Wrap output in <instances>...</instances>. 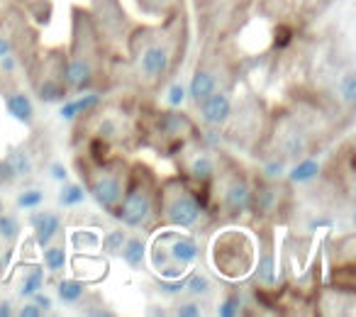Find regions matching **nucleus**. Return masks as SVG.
Listing matches in <instances>:
<instances>
[{
    "instance_id": "obj_1",
    "label": "nucleus",
    "mask_w": 356,
    "mask_h": 317,
    "mask_svg": "<svg viewBox=\"0 0 356 317\" xmlns=\"http://www.w3.org/2000/svg\"><path fill=\"white\" fill-rule=\"evenodd\" d=\"M213 268L227 281H242L254 271V242L242 229H225L213 239Z\"/></svg>"
},
{
    "instance_id": "obj_2",
    "label": "nucleus",
    "mask_w": 356,
    "mask_h": 317,
    "mask_svg": "<svg viewBox=\"0 0 356 317\" xmlns=\"http://www.w3.org/2000/svg\"><path fill=\"white\" fill-rule=\"evenodd\" d=\"M198 259V244L181 232H163L152 249V263L163 278H178Z\"/></svg>"
},
{
    "instance_id": "obj_3",
    "label": "nucleus",
    "mask_w": 356,
    "mask_h": 317,
    "mask_svg": "<svg viewBox=\"0 0 356 317\" xmlns=\"http://www.w3.org/2000/svg\"><path fill=\"white\" fill-rule=\"evenodd\" d=\"M200 200L184 184H168L163 190V218L173 227H193L200 218Z\"/></svg>"
},
{
    "instance_id": "obj_4",
    "label": "nucleus",
    "mask_w": 356,
    "mask_h": 317,
    "mask_svg": "<svg viewBox=\"0 0 356 317\" xmlns=\"http://www.w3.org/2000/svg\"><path fill=\"white\" fill-rule=\"evenodd\" d=\"M120 210H115L120 220H122L127 227H139L152 218L154 210V200H152V190L147 186H134L127 193V198L120 200Z\"/></svg>"
},
{
    "instance_id": "obj_5",
    "label": "nucleus",
    "mask_w": 356,
    "mask_h": 317,
    "mask_svg": "<svg viewBox=\"0 0 356 317\" xmlns=\"http://www.w3.org/2000/svg\"><path fill=\"white\" fill-rule=\"evenodd\" d=\"M90 190H93V198L98 200V205H103L105 210H115L122 200V176L118 171H100V174H95Z\"/></svg>"
},
{
    "instance_id": "obj_6",
    "label": "nucleus",
    "mask_w": 356,
    "mask_h": 317,
    "mask_svg": "<svg viewBox=\"0 0 356 317\" xmlns=\"http://www.w3.org/2000/svg\"><path fill=\"white\" fill-rule=\"evenodd\" d=\"M198 105H200L203 120L208 124H215V127L225 124L229 120V115H232V98H229L227 93H220V90H215L213 95H208V98Z\"/></svg>"
},
{
    "instance_id": "obj_7",
    "label": "nucleus",
    "mask_w": 356,
    "mask_h": 317,
    "mask_svg": "<svg viewBox=\"0 0 356 317\" xmlns=\"http://www.w3.org/2000/svg\"><path fill=\"white\" fill-rule=\"evenodd\" d=\"M168 64H171V54H168L166 47L152 44V47H147V49H144V56H142V74L147 76L149 81L161 79V76L168 71Z\"/></svg>"
},
{
    "instance_id": "obj_8",
    "label": "nucleus",
    "mask_w": 356,
    "mask_h": 317,
    "mask_svg": "<svg viewBox=\"0 0 356 317\" xmlns=\"http://www.w3.org/2000/svg\"><path fill=\"white\" fill-rule=\"evenodd\" d=\"M30 225L35 227V239L40 247H47L51 244V239L59 234V227H61V218L51 210H42V213H35L30 218Z\"/></svg>"
},
{
    "instance_id": "obj_9",
    "label": "nucleus",
    "mask_w": 356,
    "mask_h": 317,
    "mask_svg": "<svg viewBox=\"0 0 356 317\" xmlns=\"http://www.w3.org/2000/svg\"><path fill=\"white\" fill-rule=\"evenodd\" d=\"M252 195H254V190L247 181L234 179L232 184L227 186V190H225V208L234 215L244 213L247 208H252Z\"/></svg>"
},
{
    "instance_id": "obj_10",
    "label": "nucleus",
    "mask_w": 356,
    "mask_h": 317,
    "mask_svg": "<svg viewBox=\"0 0 356 317\" xmlns=\"http://www.w3.org/2000/svg\"><path fill=\"white\" fill-rule=\"evenodd\" d=\"M66 83L71 86V88H88L90 86V79H93V66L88 64V59H83V56H74V59L69 61V66H66Z\"/></svg>"
},
{
    "instance_id": "obj_11",
    "label": "nucleus",
    "mask_w": 356,
    "mask_h": 317,
    "mask_svg": "<svg viewBox=\"0 0 356 317\" xmlns=\"http://www.w3.org/2000/svg\"><path fill=\"white\" fill-rule=\"evenodd\" d=\"M254 271H257V281L261 286H273V281H276V259H273L271 242H264L259 261H254Z\"/></svg>"
},
{
    "instance_id": "obj_12",
    "label": "nucleus",
    "mask_w": 356,
    "mask_h": 317,
    "mask_svg": "<svg viewBox=\"0 0 356 317\" xmlns=\"http://www.w3.org/2000/svg\"><path fill=\"white\" fill-rule=\"evenodd\" d=\"M191 98L195 100V103H203L208 95H213L215 90H218V79H215L210 71L205 69H198L193 74V81H191Z\"/></svg>"
},
{
    "instance_id": "obj_13",
    "label": "nucleus",
    "mask_w": 356,
    "mask_h": 317,
    "mask_svg": "<svg viewBox=\"0 0 356 317\" xmlns=\"http://www.w3.org/2000/svg\"><path fill=\"white\" fill-rule=\"evenodd\" d=\"M8 110H10V115L15 120H20V122L30 124L32 117H35V108H32V100L27 98L25 93H15L8 98Z\"/></svg>"
},
{
    "instance_id": "obj_14",
    "label": "nucleus",
    "mask_w": 356,
    "mask_h": 317,
    "mask_svg": "<svg viewBox=\"0 0 356 317\" xmlns=\"http://www.w3.org/2000/svg\"><path fill=\"white\" fill-rule=\"evenodd\" d=\"M120 257L129 263L132 268H139L142 266V259H144V242L142 239H124L122 249H120Z\"/></svg>"
},
{
    "instance_id": "obj_15",
    "label": "nucleus",
    "mask_w": 356,
    "mask_h": 317,
    "mask_svg": "<svg viewBox=\"0 0 356 317\" xmlns=\"http://www.w3.org/2000/svg\"><path fill=\"white\" fill-rule=\"evenodd\" d=\"M98 103H100V98L98 95H83V98H79V100H74V103H66L64 108H61V117L64 120H74L79 113H86V110H93V108H98Z\"/></svg>"
},
{
    "instance_id": "obj_16",
    "label": "nucleus",
    "mask_w": 356,
    "mask_h": 317,
    "mask_svg": "<svg viewBox=\"0 0 356 317\" xmlns=\"http://www.w3.org/2000/svg\"><path fill=\"white\" fill-rule=\"evenodd\" d=\"M191 174H193V179H195V181H200V184H208V181L215 176V164H213V158L205 156V154L195 156L193 161H191Z\"/></svg>"
},
{
    "instance_id": "obj_17",
    "label": "nucleus",
    "mask_w": 356,
    "mask_h": 317,
    "mask_svg": "<svg viewBox=\"0 0 356 317\" xmlns=\"http://www.w3.org/2000/svg\"><path fill=\"white\" fill-rule=\"evenodd\" d=\"M320 174V164L312 161V158H305V161H298V166L291 171V181L293 184H305V181H312Z\"/></svg>"
},
{
    "instance_id": "obj_18",
    "label": "nucleus",
    "mask_w": 356,
    "mask_h": 317,
    "mask_svg": "<svg viewBox=\"0 0 356 317\" xmlns=\"http://www.w3.org/2000/svg\"><path fill=\"white\" fill-rule=\"evenodd\" d=\"M86 293V283L83 281H76V278H69V281H61L59 283V298L64 302H79Z\"/></svg>"
},
{
    "instance_id": "obj_19",
    "label": "nucleus",
    "mask_w": 356,
    "mask_h": 317,
    "mask_svg": "<svg viewBox=\"0 0 356 317\" xmlns=\"http://www.w3.org/2000/svg\"><path fill=\"white\" fill-rule=\"evenodd\" d=\"M305 147H307V139L300 129H291L288 137L283 139V152H286L288 156H298V154L305 152Z\"/></svg>"
},
{
    "instance_id": "obj_20",
    "label": "nucleus",
    "mask_w": 356,
    "mask_h": 317,
    "mask_svg": "<svg viewBox=\"0 0 356 317\" xmlns=\"http://www.w3.org/2000/svg\"><path fill=\"white\" fill-rule=\"evenodd\" d=\"M42 286H44V271H42L40 266H35V268H30V273H27L25 281H22L20 293L27 298V295H32V293L40 291Z\"/></svg>"
},
{
    "instance_id": "obj_21",
    "label": "nucleus",
    "mask_w": 356,
    "mask_h": 317,
    "mask_svg": "<svg viewBox=\"0 0 356 317\" xmlns=\"http://www.w3.org/2000/svg\"><path fill=\"white\" fill-rule=\"evenodd\" d=\"M44 261H47V268H49V271H61V268L66 266V249L64 247H49V244H47Z\"/></svg>"
},
{
    "instance_id": "obj_22",
    "label": "nucleus",
    "mask_w": 356,
    "mask_h": 317,
    "mask_svg": "<svg viewBox=\"0 0 356 317\" xmlns=\"http://www.w3.org/2000/svg\"><path fill=\"white\" fill-rule=\"evenodd\" d=\"M20 237V225L13 215H3L0 213V239H6L8 244H13Z\"/></svg>"
},
{
    "instance_id": "obj_23",
    "label": "nucleus",
    "mask_w": 356,
    "mask_h": 317,
    "mask_svg": "<svg viewBox=\"0 0 356 317\" xmlns=\"http://www.w3.org/2000/svg\"><path fill=\"white\" fill-rule=\"evenodd\" d=\"M210 278L203 276V273H193V276L186 278V291L191 293V295H208L210 293Z\"/></svg>"
},
{
    "instance_id": "obj_24",
    "label": "nucleus",
    "mask_w": 356,
    "mask_h": 317,
    "mask_svg": "<svg viewBox=\"0 0 356 317\" xmlns=\"http://www.w3.org/2000/svg\"><path fill=\"white\" fill-rule=\"evenodd\" d=\"M83 198H86V193H83L81 186H64L61 193H59L61 205H66V208H74V205L83 203Z\"/></svg>"
},
{
    "instance_id": "obj_25",
    "label": "nucleus",
    "mask_w": 356,
    "mask_h": 317,
    "mask_svg": "<svg viewBox=\"0 0 356 317\" xmlns=\"http://www.w3.org/2000/svg\"><path fill=\"white\" fill-rule=\"evenodd\" d=\"M8 161H10L13 169H15L17 179H20V176L32 174V161H30V156H27L25 152H13L10 156H8Z\"/></svg>"
},
{
    "instance_id": "obj_26",
    "label": "nucleus",
    "mask_w": 356,
    "mask_h": 317,
    "mask_svg": "<svg viewBox=\"0 0 356 317\" xmlns=\"http://www.w3.org/2000/svg\"><path fill=\"white\" fill-rule=\"evenodd\" d=\"M71 242H74V247H79V249H95L100 244V239H98V234H95V232L79 229V232L71 234Z\"/></svg>"
},
{
    "instance_id": "obj_27",
    "label": "nucleus",
    "mask_w": 356,
    "mask_h": 317,
    "mask_svg": "<svg viewBox=\"0 0 356 317\" xmlns=\"http://www.w3.org/2000/svg\"><path fill=\"white\" fill-rule=\"evenodd\" d=\"M124 232L122 229H113V232L108 234V237L103 239V252L110 254V257H115V254H120V249H122L124 244Z\"/></svg>"
},
{
    "instance_id": "obj_28",
    "label": "nucleus",
    "mask_w": 356,
    "mask_h": 317,
    "mask_svg": "<svg viewBox=\"0 0 356 317\" xmlns=\"http://www.w3.org/2000/svg\"><path fill=\"white\" fill-rule=\"evenodd\" d=\"M64 86H56V83H42V88H40V98L44 100V103H56V100H61L64 98Z\"/></svg>"
},
{
    "instance_id": "obj_29",
    "label": "nucleus",
    "mask_w": 356,
    "mask_h": 317,
    "mask_svg": "<svg viewBox=\"0 0 356 317\" xmlns=\"http://www.w3.org/2000/svg\"><path fill=\"white\" fill-rule=\"evenodd\" d=\"M239 312H242V298L239 295L225 298V302L218 307V315H222V317H237Z\"/></svg>"
},
{
    "instance_id": "obj_30",
    "label": "nucleus",
    "mask_w": 356,
    "mask_h": 317,
    "mask_svg": "<svg viewBox=\"0 0 356 317\" xmlns=\"http://www.w3.org/2000/svg\"><path fill=\"white\" fill-rule=\"evenodd\" d=\"M341 98L346 100V105L356 103V76L354 74H346L344 81H341Z\"/></svg>"
},
{
    "instance_id": "obj_31",
    "label": "nucleus",
    "mask_w": 356,
    "mask_h": 317,
    "mask_svg": "<svg viewBox=\"0 0 356 317\" xmlns=\"http://www.w3.org/2000/svg\"><path fill=\"white\" fill-rule=\"evenodd\" d=\"M44 200V195L40 190H25V193L17 198V205L20 208H40V203Z\"/></svg>"
},
{
    "instance_id": "obj_32",
    "label": "nucleus",
    "mask_w": 356,
    "mask_h": 317,
    "mask_svg": "<svg viewBox=\"0 0 356 317\" xmlns=\"http://www.w3.org/2000/svg\"><path fill=\"white\" fill-rule=\"evenodd\" d=\"M159 291L166 293V295H176V293L186 291V278H168V281H163L161 286H159Z\"/></svg>"
},
{
    "instance_id": "obj_33",
    "label": "nucleus",
    "mask_w": 356,
    "mask_h": 317,
    "mask_svg": "<svg viewBox=\"0 0 356 317\" xmlns=\"http://www.w3.org/2000/svg\"><path fill=\"white\" fill-rule=\"evenodd\" d=\"M173 312L181 317H200L203 315V307H200L198 302H181Z\"/></svg>"
},
{
    "instance_id": "obj_34",
    "label": "nucleus",
    "mask_w": 356,
    "mask_h": 317,
    "mask_svg": "<svg viewBox=\"0 0 356 317\" xmlns=\"http://www.w3.org/2000/svg\"><path fill=\"white\" fill-rule=\"evenodd\" d=\"M17 179V174H15V169H13V164L10 161H0V184H10V181H15Z\"/></svg>"
},
{
    "instance_id": "obj_35",
    "label": "nucleus",
    "mask_w": 356,
    "mask_h": 317,
    "mask_svg": "<svg viewBox=\"0 0 356 317\" xmlns=\"http://www.w3.org/2000/svg\"><path fill=\"white\" fill-rule=\"evenodd\" d=\"M184 98H186L184 86H171V90H168V103H171L173 108H178V105L184 103Z\"/></svg>"
},
{
    "instance_id": "obj_36",
    "label": "nucleus",
    "mask_w": 356,
    "mask_h": 317,
    "mask_svg": "<svg viewBox=\"0 0 356 317\" xmlns=\"http://www.w3.org/2000/svg\"><path fill=\"white\" fill-rule=\"evenodd\" d=\"M115 134H118V124H115L113 120H103V122H100V137L110 139V137H115Z\"/></svg>"
},
{
    "instance_id": "obj_37",
    "label": "nucleus",
    "mask_w": 356,
    "mask_h": 317,
    "mask_svg": "<svg viewBox=\"0 0 356 317\" xmlns=\"http://www.w3.org/2000/svg\"><path fill=\"white\" fill-rule=\"evenodd\" d=\"M42 312H44V310H42L40 305H25V307L20 310V315H22V317H40Z\"/></svg>"
},
{
    "instance_id": "obj_38",
    "label": "nucleus",
    "mask_w": 356,
    "mask_h": 317,
    "mask_svg": "<svg viewBox=\"0 0 356 317\" xmlns=\"http://www.w3.org/2000/svg\"><path fill=\"white\" fill-rule=\"evenodd\" d=\"M32 295H35V305H40L42 310H49V307H51V300L47 295H40V291L32 293Z\"/></svg>"
},
{
    "instance_id": "obj_39",
    "label": "nucleus",
    "mask_w": 356,
    "mask_h": 317,
    "mask_svg": "<svg viewBox=\"0 0 356 317\" xmlns=\"http://www.w3.org/2000/svg\"><path fill=\"white\" fill-rule=\"evenodd\" d=\"M266 174L268 176H281L283 174V164H281V161H271V164H266Z\"/></svg>"
},
{
    "instance_id": "obj_40",
    "label": "nucleus",
    "mask_w": 356,
    "mask_h": 317,
    "mask_svg": "<svg viewBox=\"0 0 356 317\" xmlns=\"http://www.w3.org/2000/svg\"><path fill=\"white\" fill-rule=\"evenodd\" d=\"M10 49H13V47H10V42H8L6 37H0V59H3V56H8V54H10Z\"/></svg>"
},
{
    "instance_id": "obj_41",
    "label": "nucleus",
    "mask_w": 356,
    "mask_h": 317,
    "mask_svg": "<svg viewBox=\"0 0 356 317\" xmlns=\"http://www.w3.org/2000/svg\"><path fill=\"white\" fill-rule=\"evenodd\" d=\"M6 315H13L10 302H0V317H6Z\"/></svg>"
},
{
    "instance_id": "obj_42",
    "label": "nucleus",
    "mask_w": 356,
    "mask_h": 317,
    "mask_svg": "<svg viewBox=\"0 0 356 317\" xmlns=\"http://www.w3.org/2000/svg\"><path fill=\"white\" fill-rule=\"evenodd\" d=\"M51 174H54L56 179H59V181H64V179H66V171L61 169V166H54V169H51Z\"/></svg>"
},
{
    "instance_id": "obj_43",
    "label": "nucleus",
    "mask_w": 356,
    "mask_h": 317,
    "mask_svg": "<svg viewBox=\"0 0 356 317\" xmlns=\"http://www.w3.org/2000/svg\"><path fill=\"white\" fill-rule=\"evenodd\" d=\"M156 6H166V3H171V0H154Z\"/></svg>"
},
{
    "instance_id": "obj_44",
    "label": "nucleus",
    "mask_w": 356,
    "mask_h": 317,
    "mask_svg": "<svg viewBox=\"0 0 356 317\" xmlns=\"http://www.w3.org/2000/svg\"><path fill=\"white\" fill-rule=\"evenodd\" d=\"M0 271H3V257H0Z\"/></svg>"
},
{
    "instance_id": "obj_45",
    "label": "nucleus",
    "mask_w": 356,
    "mask_h": 317,
    "mask_svg": "<svg viewBox=\"0 0 356 317\" xmlns=\"http://www.w3.org/2000/svg\"><path fill=\"white\" fill-rule=\"evenodd\" d=\"M0 208H3V203H0ZM0 213H3V210H0Z\"/></svg>"
}]
</instances>
